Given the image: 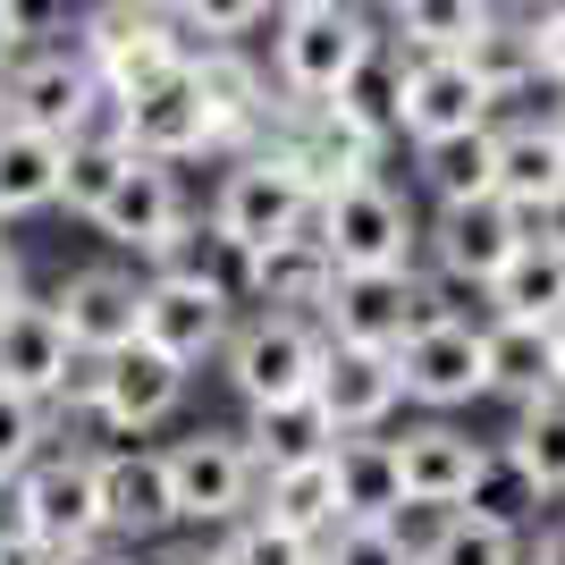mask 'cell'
I'll return each mask as SVG.
<instances>
[{
  "instance_id": "obj_20",
  "label": "cell",
  "mask_w": 565,
  "mask_h": 565,
  "mask_svg": "<svg viewBox=\"0 0 565 565\" xmlns=\"http://www.w3.org/2000/svg\"><path fill=\"white\" fill-rule=\"evenodd\" d=\"M178 405H186V372L161 363L152 347H118L102 363V405H94V430L110 439H152V430L178 423Z\"/></svg>"
},
{
  "instance_id": "obj_15",
  "label": "cell",
  "mask_w": 565,
  "mask_h": 565,
  "mask_svg": "<svg viewBox=\"0 0 565 565\" xmlns=\"http://www.w3.org/2000/svg\"><path fill=\"white\" fill-rule=\"evenodd\" d=\"M51 321L68 330L76 354H118L136 347V312H143V270H127V262H85V270H68V279L43 296Z\"/></svg>"
},
{
  "instance_id": "obj_17",
  "label": "cell",
  "mask_w": 565,
  "mask_h": 565,
  "mask_svg": "<svg viewBox=\"0 0 565 565\" xmlns=\"http://www.w3.org/2000/svg\"><path fill=\"white\" fill-rule=\"evenodd\" d=\"M397 439V472H405V507H465L481 465H490V439H472L456 414H423V423L388 430Z\"/></svg>"
},
{
  "instance_id": "obj_3",
  "label": "cell",
  "mask_w": 565,
  "mask_h": 565,
  "mask_svg": "<svg viewBox=\"0 0 565 565\" xmlns=\"http://www.w3.org/2000/svg\"><path fill=\"white\" fill-rule=\"evenodd\" d=\"M372 51H380V25L363 18L354 0L312 9V18H279V34H270V94L321 110V102H338V85H347Z\"/></svg>"
},
{
  "instance_id": "obj_19",
  "label": "cell",
  "mask_w": 565,
  "mask_h": 565,
  "mask_svg": "<svg viewBox=\"0 0 565 565\" xmlns=\"http://www.w3.org/2000/svg\"><path fill=\"white\" fill-rule=\"evenodd\" d=\"M472 127H498V102H490V85H481V68H472V60H405L397 136L439 143V136H472Z\"/></svg>"
},
{
  "instance_id": "obj_10",
  "label": "cell",
  "mask_w": 565,
  "mask_h": 565,
  "mask_svg": "<svg viewBox=\"0 0 565 565\" xmlns=\"http://www.w3.org/2000/svg\"><path fill=\"white\" fill-rule=\"evenodd\" d=\"M18 507H25V541L68 557V548H94L110 541L102 532V448H51L43 465L18 481Z\"/></svg>"
},
{
  "instance_id": "obj_42",
  "label": "cell",
  "mask_w": 565,
  "mask_h": 565,
  "mask_svg": "<svg viewBox=\"0 0 565 565\" xmlns=\"http://www.w3.org/2000/svg\"><path fill=\"white\" fill-rule=\"evenodd\" d=\"M523 565H565V515H548L532 541H523Z\"/></svg>"
},
{
  "instance_id": "obj_5",
  "label": "cell",
  "mask_w": 565,
  "mask_h": 565,
  "mask_svg": "<svg viewBox=\"0 0 565 565\" xmlns=\"http://www.w3.org/2000/svg\"><path fill=\"white\" fill-rule=\"evenodd\" d=\"M169 465V498H178V532H228V523L254 515V490H262V465L254 448H245V430H212V423H194L178 430L161 448Z\"/></svg>"
},
{
  "instance_id": "obj_8",
  "label": "cell",
  "mask_w": 565,
  "mask_h": 565,
  "mask_svg": "<svg viewBox=\"0 0 565 565\" xmlns=\"http://www.w3.org/2000/svg\"><path fill=\"white\" fill-rule=\"evenodd\" d=\"M236 287L228 279H143V312H136V347H152L161 363H178V372H203V363H220V347H228L236 330Z\"/></svg>"
},
{
  "instance_id": "obj_41",
  "label": "cell",
  "mask_w": 565,
  "mask_h": 565,
  "mask_svg": "<svg viewBox=\"0 0 565 565\" xmlns=\"http://www.w3.org/2000/svg\"><path fill=\"white\" fill-rule=\"evenodd\" d=\"M532 34V68H541V94H565V0L541 9V18L523 25Z\"/></svg>"
},
{
  "instance_id": "obj_12",
  "label": "cell",
  "mask_w": 565,
  "mask_h": 565,
  "mask_svg": "<svg viewBox=\"0 0 565 565\" xmlns=\"http://www.w3.org/2000/svg\"><path fill=\"white\" fill-rule=\"evenodd\" d=\"M423 270H338L330 305H321V338L330 347H363V354H397L423 330Z\"/></svg>"
},
{
  "instance_id": "obj_38",
  "label": "cell",
  "mask_w": 565,
  "mask_h": 565,
  "mask_svg": "<svg viewBox=\"0 0 565 565\" xmlns=\"http://www.w3.org/2000/svg\"><path fill=\"white\" fill-rule=\"evenodd\" d=\"M76 0H0V25L18 34V51H60V34H76Z\"/></svg>"
},
{
  "instance_id": "obj_13",
  "label": "cell",
  "mask_w": 565,
  "mask_h": 565,
  "mask_svg": "<svg viewBox=\"0 0 565 565\" xmlns=\"http://www.w3.org/2000/svg\"><path fill=\"white\" fill-rule=\"evenodd\" d=\"M186 228H194L186 186H178V169H161V161H127L118 186L102 194V212H94V236H110L118 254H136L143 270H152Z\"/></svg>"
},
{
  "instance_id": "obj_30",
  "label": "cell",
  "mask_w": 565,
  "mask_h": 565,
  "mask_svg": "<svg viewBox=\"0 0 565 565\" xmlns=\"http://www.w3.org/2000/svg\"><path fill=\"white\" fill-rule=\"evenodd\" d=\"M321 110H338L354 136H372L380 152H388V143H397V110H405V51L380 34V51L338 85V102H321Z\"/></svg>"
},
{
  "instance_id": "obj_45",
  "label": "cell",
  "mask_w": 565,
  "mask_h": 565,
  "mask_svg": "<svg viewBox=\"0 0 565 565\" xmlns=\"http://www.w3.org/2000/svg\"><path fill=\"white\" fill-rule=\"evenodd\" d=\"M25 541V507H18V481H0V548Z\"/></svg>"
},
{
  "instance_id": "obj_54",
  "label": "cell",
  "mask_w": 565,
  "mask_h": 565,
  "mask_svg": "<svg viewBox=\"0 0 565 565\" xmlns=\"http://www.w3.org/2000/svg\"><path fill=\"white\" fill-rule=\"evenodd\" d=\"M354 9H397V0H354Z\"/></svg>"
},
{
  "instance_id": "obj_18",
  "label": "cell",
  "mask_w": 565,
  "mask_h": 565,
  "mask_svg": "<svg viewBox=\"0 0 565 565\" xmlns=\"http://www.w3.org/2000/svg\"><path fill=\"white\" fill-rule=\"evenodd\" d=\"M330 287H338V262L321 254L312 228L270 236V245H254V254H236V305H254V312H305V321H321Z\"/></svg>"
},
{
  "instance_id": "obj_7",
  "label": "cell",
  "mask_w": 565,
  "mask_h": 565,
  "mask_svg": "<svg viewBox=\"0 0 565 565\" xmlns=\"http://www.w3.org/2000/svg\"><path fill=\"white\" fill-rule=\"evenodd\" d=\"M76 51H85V68L110 102L143 94V85H161L169 68H186V25L178 18H152V9H118V0H94L85 18H76Z\"/></svg>"
},
{
  "instance_id": "obj_4",
  "label": "cell",
  "mask_w": 565,
  "mask_h": 565,
  "mask_svg": "<svg viewBox=\"0 0 565 565\" xmlns=\"http://www.w3.org/2000/svg\"><path fill=\"white\" fill-rule=\"evenodd\" d=\"M212 236L228 245V254H254V245H270V236H296L312 220V186L305 169L287 161L279 143H254V152H236L228 169H220L212 186Z\"/></svg>"
},
{
  "instance_id": "obj_9",
  "label": "cell",
  "mask_w": 565,
  "mask_h": 565,
  "mask_svg": "<svg viewBox=\"0 0 565 565\" xmlns=\"http://www.w3.org/2000/svg\"><path fill=\"white\" fill-rule=\"evenodd\" d=\"M397 380L414 414H465L490 397V347L465 312H423V330L397 347Z\"/></svg>"
},
{
  "instance_id": "obj_29",
  "label": "cell",
  "mask_w": 565,
  "mask_h": 565,
  "mask_svg": "<svg viewBox=\"0 0 565 565\" xmlns=\"http://www.w3.org/2000/svg\"><path fill=\"white\" fill-rule=\"evenodd\" d=\"M498 25V0H397V34L388 43L405 60H465Z\"/></svg>"
},
{
  "instance_id": "obj_11",
  "label": "cell",
  "mask_w": 565,
  "mask_h": 565,
  "mask_svg": "<svg viewBox=\"0 0 565 565\" xmlns=\"http://www.w3.org/2000/svg\"><path fill=\"white\" fill-rule=\"evenodd\" d=\"M110 127H118V143H127L136 161H161V169L220 152V110L203 102L194 68H169L161 85H143V94L110 102Z\"/></svg>"
},
{
  "instance_id": "obj_47",
  "label": "cell",
  "mask_w": 565,
  "mask_h": 565,
  "mask_svg": "<svg viewBox=\"0 0 565 565\" xmlns=\"http://www.w3.org/2000/svg\"><path fill=\"white\" fill-rule=\"evenodd\" d=\"M0 565H60V557H51V548H34V541H9V548H0Z\"/></svg>"
},
{
  "instance_id": "obj_46",
  "label": "cell",
  "mask_w": 565,
  "mask_h": 565,
  "mask_svg": "<svg viewBox=\"0 0 565 565\" xmlns=\"http://www.w3.org/2000/svg\"><path fill=\"white\" fill-rule=\"evenodd\" d=\"M143 565H220L212 548H143Z\"/></svg>"
},
{
  "instance_id": "obj_50",
  "label": "cell",
  "mask_w": 565,
  "mask_h": 565,
  "mask_svg": "<svg viewBox=\"0 0 565 565\" xmlns=\"http://www.w3.org/2000/svg\"><path fill=\"white\" fill-rule=\"evenodd\" d=\"M18 60H25V51H18V34H9V25H0V76L18 68Z\"/></svg>"
},
{
  "instance_id": "obj_21",
  "label": "cell",
  "mask_w": 565,
  "mask_h": 565,
  "mask_svg": "<svg viewBox=\"0 0 565 565\" xmlns=\"http://www.w3.org/2000/svg\"><path fill=\"white\" fill-rule=\"evenodd\" d=\"M321 414L338 423V439H363V430H397L405 414V380H397V354H363V347H330L321 363Z\"/></svg>"
},
{
  "instance_id": "obj_2",
  "label": "cell",
  "mask_w": 565,
  "mask_h": 565,
  "mask_svg": "<svg viewBox=\"0 0 565 565\" xmlns=\"http://www.w3.org/2000/svg\"><path fill=\"white\" fill-rule=\"evenodd\" d=\"M305 228L321 236V254H330L338 270H414V262H423V212H414L388 178L321 194Z\"/></svg>"
},
{
  "instance_id": "obj_26",
  "label": "cell",
  "mask_w": 565,
  "mask_h": 565,
  "mask_svg": "<svg viewBox=\"0 0 565 565\" xmlns=\"http://www.w3.org/2000/svg\"><path fill=\"white\" fill-rule=\"evenodd\" d=\"M245 448H254L262 472H279V465H312V456H330L338 448V423L321 414V397H279V405H245Z\"/></svg>"
},
{
  "instance_id": "obj_39",
  "label": "cell",
  "mask_w": 565,
  "mask_h": 565,
  "mask_svg": "<svg viewBox=\"0 0 565 565\" xmlns=\"http://www.w3.org/2000/svg\"><path fill=\"white\" fill-rule=\"evenodd\" d=\"M321 565H414V548L388 523H338L330 541H321Z\"/></svg>"
},
{
  "instance_id": "obj_23",
  "label": "cell",
  "mask_w": 565,
  "mask_h": 565,
  "mask_svg": "<svg viewBox=\"0 0 565 565\" xmlns=\"http://www.w3.org/2000/svg\"><path fill=\"white\" fill-rule=\"evenodd\" d=\"M490 321H565V228H532L515 245V262L490 279Z\"/></svg>"
},
{
  "instance_id": "obj_48",
  "label": "cell",
  "mask_w": 565,
  "mask_h": 565,
  "mask_svg": "<svg viewBox=\"0 0 565 565\" xmlns=\"http://www.w3.org/2000/svg\"><path fill=\"white\" fill-rule=\"evenodd\" d=\"M541 9H557V0H498V18H515V25H532Z\"/></svg>"
},
{
  "instance_id": "obj_53",
  "label": "cell",
  "mask_w": 565,
  "mask_h": 565,
  "mask_svg": "<svg viewBox=\"0 0 565 565\" xmlns=\"http://www.w3.org/2000/svg\"><path fill=\"white\" fill-rule=\"evenodd\" d=\"M548 338H557V388H565V321H557V330H548Z\"/></svg>"
},
{
  "instance_id": "obj_36",
  "label": "cell",
  "mask_w": 565,
  "mask_h": 565,
  "mask_svg": "<svg viewBox=\"0 0 565 565\" xmlns=\"http://www.w3.org/2000/svg\"><path fill=\"white\" fill-rule=\"evenodd\" d=\"M465 507H472V515H481V523H507V532H523V523L541 515L548 498L532 490V481H523V472L507 465V448H498V439H490V465H481V481H472V498H465Z\"/></svg>"
},
{
  "instance_id": "obj_34",
  "label": "cell",
  "mask_w": 565,
  "mask_h": 565,
  "mask_svg": "<svg viewBox=\"0 0 565 565\" xmlns=\"http://www.w3.org/2000/svg\"><path fill=\"white\" fill-rule=\"evenodd\" d=\"M472 68H481V85H490V102L507 110V102H523V94H541V68H532V34H523L515 18H498L481 43L465 51Z\"/></svg>"
},
{
  "instance_id": "obj_33",
  "label": "cell",
  "mask_w": 565,
  "mask_h": 565,
  "mask_svg": "<svg viewBox=\"0 0 565 565\" xmlns=\"http://www.w3.org/2000/svg\"><path fill=\"white\" fill-rule=\"evenodd\" d=\"M423 565H523V532L481 523L472 507H448L439 532H430V548H423Z\"/></svg>"
},
{
  "instance_id": "obj_37",
  "label": "cell",
  "mask_w": 565,
  "mask_h": 565,
  "mask_svg": "<svg viewBox=\"0 0 565 565\" xmlns=\"http://www.w3.org/2000/svg\"><path fill=\"white\" fill-rule=\"evenodd\" d=\"M212 557L220 565H321V541H296V532H279V523H228V532H212Z\"/></svg>"
},
{
  "instance_id": "obj_24",
  "label": "cell",
  "mask_w": 565,
  "mask_h": 565,
  "mask_svg": "<svg viewBox=\"0 0 565 565\" xmlns=\"http://www.w3.org/2000/svg\"><path fill=\"white\" fill-rule=\"evenodd\" d=\"M330 481H338V523H397L405 515V472H397V439L388 430L338 439Z\"/></svg>"
},
{
  "instance_id": "obj_51",
  "label": "cell",
  "mask_w": 565,
  "mask_h": 565,
  "mask_svg": "<svg viewBox=\"0 0 565 565\" xmlns=\"http://www.w3.org/2000/svg\"><path fill=\"white\" fill-rule=\"evenodd\" d=\"M118 9H152V18H178V0H118Z\"/></svg>"
},
{
  "instance_id": "obj_16",
  "label": "cell",
  "mask_w": 565,
  "mask_h": 565,
  "mask_svg": "<svg viewBox=\"0 0 565 565\" xmlns=\"http://www.w3.org/2000/svg\"><path fill=\"white\" fill-rule=\"evenodd\" d=\"M498 203H507L523 228L565 220V143H557V127H548V110L498 118Z\"/></svg>"
},
{
  "instance_id": "obj_40",
  "label": "cell",
  "mask_w": 565,
  "mask_h": 565,
  "mask_svg": "<svg viewBox=\"0 0 565 565\" xmlns=\"http://www.w3.org/2000/svg\"><path fill=\"white\" fill-rule=\"evenodd\" d=\"M270 18V0H178V25L203 34V43H236V34H254Z\"/></svg>"
},
{
  "instance_id": "obj_14",
  "label": "cell",
  "mask_w": 565,
  "mask_h": 565,
  "mask_svg": "<svg viewBox=\"0 0 565 565\" xmlns=\"http://www.w3.org/2000/svg\"><path fill=\"white\" fill-rule=\"evenodd\" d=\"M102 532L118 548H161L178 532V498H169V465L152 439H118L102 448Z\"/></svg>"
},
{
  "instance_id": "obj_31",
  "label": "cell",
  "mask_w": 565,
  "mask_h": 565,
  "mask_svg": "<svg viewBox=\"0 0 565 565\" xmlns=\"http://www.w3.org/2000/svg\"><path fill=\"white\" fill-rule=\"evenodd\" d=\"M498 448H507V465L541 498H565V388L541 405H515V423L498 430Z\"/></svg>"
},
{
  "instance_id": "obj_49",
  "label": "cell",
  "mask_w": 565,
  "mask_h": 565,
  "mask_svg": "<svg viewBox=\"0 0 565 565\" xmlns=\"http://www.w3.org/2000/svg\"><path fill=\"white\" fill-rule=\"evenodd\" d=\"M312 9H338V0H270V18H312Z\"/></svg>"
},
{
  "instance_id": "obj_43",
  "label": "cell",
  "mask_w": 565,
  "mask_h": 565,
  "mask_svg": "<svg viewBox=\"0 0 565 565\" xmlns=\"http://www.w3.org/2000/svg\"><path fill=\"white\" fill-rule=\"evenodd\" d=\"M18 296H25V254L9 245V228H0V312L18 305Z\"/></svg>"
},
{
  "instance_id": "obj_27",
  "label": "cell",
  "mask_w": 565,
  "mask_h": 565,
  "mask_svg": "<svg viewBox=\"0 0 565 565\" xmlns=\"http://www.w3.org/2000/svg\"><path fill=\"white\" fill-rule=\"evenodd\" d=\"M481 347H490V397L507 405L557 397V338L541 321H481Z\"/></svg>"
},
{
  "instance_id": "obj_32",
  "label": "cell",
  "mask_w": 565,
  "mask_h": 565,
  "mask_svg": "<svg viewBox=\"0 0 565 565\" xmlns=\"http://www.w3.org/2000/svg\"><path fill=\"white\" fill-rule=\"evenodd\" d=\"M127 161H136V152L118 143V127H94V136H76V143H68V161H60V212L94 228L102 194L118 186V169H127Z\"/></svg>"
},
{
  "instance_id": "obj_25",
  "label": "cell",
  "mask_w": 565,
  "mask_h": 565,
  "mask_svg": "<svg viewBox=\"0 0 565 565\" xmlns=\"http://www.w3.org/2000/svg\"><path fill=\"white\" fill-rule=\"evenodd\" d=\"M414 178H423L430 212H456V203H490V194H498V127L414 143Z\"/></svg>"
},
{
  "instance_id": "obj_1",
  "label": "cell",
  "mask_w": 565,
  "mask_h": 565,
  "mask_svg": "<svg viewBox=\"0 0 565 565\" xmlns=\"http://www.w3.org/2000/svg\"><path fill=\"white\" fill-rule=\"evenodd\" d=\"M330 363V338L305 312H236L228 347H220V380L236 388V405H279V397H312Z\"/></svg>"
},
{
  "instance_id": "obj_22",
  "label": "cell",
  "mask_w": 565,
  "mask_h": 565,
  "mask_svg": "<svg viewBox=\"0 0 565 565\" xmlns=\"http://www.w3.org/2000/svg\"><path fill=\"white\" fill-rule=\"evenodd\" d=\"M68 363H76V347H68V330L51 321L43 296H18V305L0 312V388H9V397L51 405L60 380H68Z\"/></svg>"
},
{
  "instance_id": "obj_52",
  "label": "cell",
  "mask_w": 565,
  "mask_h": 565,
  "mask_svg": "<svg viewBox=\"0 0 565 565\" xmlns=\"http://www.w3.org/2000/svg\"><path fill=\"white\" fill-rule=\"evenodd\" d=\"M548 127H557V143H565V94H557V102H548Z\"/></svg>"
},
{
  "instance_id": "obj_6",
  "label": "cell",
  "mask_w": 565,
  "mask_h": 565,
  "mask_svg": "<svg viewBox=\"0 0 565 565\" xmlns=\"http://www.w3.org/2000/svg\"><path fill=\"white\" fill-rule=\"evenodd\" d=\"M0 118L34 127L51 143H76V136H94V127H110V94L94 85L85 51L60 43V51H25L18 68L0 76Z\"/></svg>"
},
{
  "instance_id": "obj_44",
  "label": "cell",
  "mask_w": 565,
  "mask_h": 565,
  "mask_svg": "<svg viewBox=\"0 0 565 565\" xmlns=\"http://www.w3.org/2000/svg\"><path fill=\"white\" fill-rule=\"evenodd\" d=\"M60 565H143L136 548H118V541H94V548H68Z\"/></svg>"
},
{
  "instance_id": "obj_28",
  "label": "cell",
  "mask_w": 565,
  "mask_h": 565,
  "mask_svg": "<svg viewBox=\"0 0 565 565\" xmlns=\"http://www.w3.org/2000/svg\"><path fill=\"white\" fill-rule=\"evenodd\" d=\"M254 515H262V523H279V532H296V541H330V532H338V481H330V456L262 472Z\"/></svg>"
},
{
  "instance_id": "obj_35",
  "label": "cell",
  "mask_w": 565,
  "mask_h": 565,
  "mask_svg": "<svg viewBox=\"0 0 565 565\" xmlns=\"http://www.w3.org/2000/svg\"><path fill=\"white\" fill-rule=\"evenodd\" d=\"M60 448V414L34 397H9L0 388V481H25V472L43 465V456Z\"/></svg>"
}]
</instances>
